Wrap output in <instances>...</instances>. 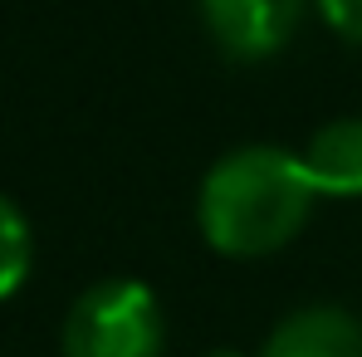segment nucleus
I'll return each mask as SVG.
<instances>
[{
  "label": "nucleus",
  "instance_id": "3",
  "mask_svg": "<svg viewBox=\"0 0 362 357\" xmlns=\"http://www.w3.org/2000/svg\"><path fill=\"white\" fill-rule=\"evenodd\" d=\"M196 10L226 59L259 64L294 40L308 0H196Z\"/></svg>",
  "mask_w": 362,
  "mask_h": 357
},
{
  "label": "nucleus",
  "instance_id": "2",
  "mask_svg": "<svg viewBox=\"0 0 362 357\" xmlns=\"http://www.w3.org/2000/svg\"><path fill=\"white\" fill-rule=\"evenodd\" d=\"M64 357H162V303L142 279H103L69 303Z\"/></svg>",
  "mask_w": 362,
  "mask_h": 357
},
{
  "label": "nucleus",
  "instance_id": "6",
  "mask_svg": "<svg viewBox=\"0 0 362 357\" xmlns=\"http://www.w3.org/2000/svg\"><path fill=\"white\" fill-rule=\"evenodd\" d=\"M30 264H35L30 221H25V211L10 196H0V298H10L30 279Z\"/></svg>",
  "mask_w": 362,
  "mask_h": 357
},
{
  "label": "nucleus",
  "instance_id": "5",
  "mask_svg": "<svg viewBox=\"0 0 362 357\" xmlns=\"http://www.w3.org/2000/svg\"><path fill=\"white\" fill-rule=\"evenodd\" d=\"M299 167L318 196H362V118L323 122L303 142Z\"/></svg>",
  "mask_w": 362,
  "mask_h": 357
},
{
  "label": "nucleus",
  "instance_id": "4",
  "mask_svg": "<svg viewBox=\"0 0 362 357\" xmlns=\"http://www.w3.org/2000/svg\"><path fill=\"white\" fill-rule=\"evenodd\" d=\"M259 357H362V323L338 303H308L264 338Z\"/></svg>",
  "mask_w": 362,
  "mask_h": 357
},
{
  "label": "nucleus",
  "instance_id": "1",
  "mask_svg": "<svg viewBox=\"0 0 362 357\" xmlns=\"http://www.w3.org/2000/svg\"><path fill=\"white\" fill-rule=\"evenodd\" d=\"M318 191L308 186L299 152L250 142L226 152L196 196V221L211 250L230 259H259L284 250L303 230Z\"/></svg>",
  "mask_w": 362,
  "mask_h": 357
},
{
  "label": "nucleus",
  "instance_id": "8",
  "mask_svg": "<svg viewBox=\"0 0 362 357\" xmlns=\"http://www.w3.org/2000/svg\"><path fill=\"white\" fill-rule=\"evenodd\" d=\"M211 357H245V353H235V348H216Z\"/></svg>",
  "mask_w": 362,
  "mask_h": 357
},
{
  "label": "nucleus",
  "instance_id": "7",
  "mask_svg": "<svg viewBox=\"0 0 362 357\" xmlns=\"http://www.w3.org/2000/svg\"><path fill=\"white\" fill-rule=\"evenodd\" d=\"M313 5H318L323 25H328L338 40L362 45V0H313Z\"/></svg>",
  "mask_w": 362,
  "mask_h": 357
}]
</instances>
